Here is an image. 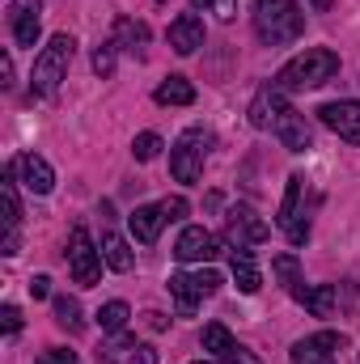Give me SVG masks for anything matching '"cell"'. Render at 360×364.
I'll return each instance as SVG.
<instances>
[{
    "label": "cell",
    "instance_id": "obj_1",
    "mask_svg": "<svg viewBox=\"0 0 360 364\" xmlns=\"http://www.w3.org/2000/svg\"><path fill=\"white\" fill-rule=\"evenodd\" d=\"M250 123L263 127V132H271L288 153H305V149L314 144L305 114H301L297 106H288V93H280L275 85L255 93V102H250Z\"/></svg>",
    "mask_w": 360,
    "mask_h": 364
},
{
    "label": "cell",
    "instance_id": "obj_2",
    "mask_svg": "<svg viewBox=\"0 0 360 364\" xmlns=\"http://www.w3.org/2000/svg\"><path fill=\"white\" fill-rule=\"evenodd\" d=\"M335 73H339V55H335V51H327V47H305L301 55H292V60L275 73L271 85L280 93H297V90L327 85Z\"/></svg>",
    "mask_w": 360,
    "mask_h": 364
},
{
    "label": "cell",
    "instance_id": "obj_3",
    "mask_svg": "<svg viewBox=\"0 0 360 364\" xmlns=\"http://www.w3.org/2000/svg\"><path fill=\"white\" fill-rule=\"evenodd\" d=\"M301 30H305V13L297 0H255V34L268 47L297 43Z\"/></svg>",
    "mask_w": 360,
    "mask_h": 364
},
{
    "label": "cell",
    "instance_id": "obj_4",
    "mask_svg": "<svg viewBox=\"0 0 360 364\" xmlns=\"http://www.w3.org/2000/svg\"><path fill=\"white\" fill-rule=\"evenodd\" d=\"M73 51H77V38L73 34H55L38 55H34V73H30V93L38 97H51L60 90V81L68 77V64H73Z\"/></svg>",
    "mask_w": 360,
    "mask_h": 364
},
{
    "label": "cell",
    "instance_id": "obj_5",
    "mask_svg": "<svg viewBox=\"0 0 360 364\" xmlns=\"http://www.w3.org/2000/svg\"><path fill=\"white\" fill-rule=\"evenodd\" d=\"M208 144H212V132L208 127H186L179 140H174V149H170V174L179 182H199L203 174V161H208Z\"/></svg>",
    "mask_w": 360,
    "mask_h": 364
},
{
    "label": "cell",
    "instance_id": "obj_6",
    "mask_svg": "<svg viewBox=\"0 0 360 364\" xmlns=\"http://www.w3.org/2000/svg\"><path fill=\"white\" fill-rule=\"evenodd\" d=\"M221 284H225V279L212 272V267H199V272H174L166 288H170V296H174L179 314H182V318H191V314H195V305H199L203 296H212Z\"/></svg>",
    "mask_w": 360,
    "mask_h": 364
},
{
    "label": "cell",
    "instance_id": "obj_7",
    "mask_svg": "<svg viewBox=\"0 0 360 364\" xmlns=\"http://www.w3.org/2000/svg\"><path fill=\"white\" fill-rule=\"evenodd\" d=\"M102 250L93 246L90 229L85 225H73V233H68V272L73 279L81 284V288H93L97 279H102Z\"/></svg>",
    "mask_w": 360,
    "mask_h": 364
},
{
    "label": "cell",
    "instance_id": "obj_8",
    "mask_svg": "<svg viewBox=\"0 0 360 364\" xmlns=\"http://www.w3.org/2000/svg\"><path fill=\"white\" fill-rule=\"evenodd\" d=\"M301 199H305V178L292 174L288 186H284L280 212H275V225L284 229V237H288L292 246H305V242H309V220H305V212H301Z\"/></svg>",
    "mask_w": 360,
    "mask_h": 364
},
{
    "label": "cell",
    "instance_id": "obj_9",
    "mask_svg": "<svg viewBox=\"0 0 360 364\" xmlns=\"http://www.w3.org/2000/svg\"><path fill=\"white\" fill-rule=\"evenodd\" d=\"M268 220L250 208V203H238V208H229V216H225V237L233 242V246H259V242H268Z\"/></svg>",
    "mask_w": 360,
    "mask_h": 364
},
{
    "label": "cell",
    "instance_id": "obj_10",
    "mask_svg": "<svg viewBox=\"0 0 360 364\" xmlns=\"http://www.w3.org/2000/svg\"><path fill=\"white\" fill-rule=\"evenodd\" d=\"M216 255H225V242H221L216 233H208L203 225L182 229L179 246H174V259H179V263H212Z\"/></svg>",
    "mask_w": 360,
    "mask_h": 364
},
{
    "label": "cell",
    "instance_id": "obj_11",
    "mask_svg": "<svg viewBox=\"0 0 360 364\" xmlns=\"http://www.w3.org/2000/svg\"><path fill=\"white\" fill-rule=\"evenodd\" d=\"M339 348H344V335L318 331L309 339H297L288 356H292V364H339Z\"/></svg>",
    "mask_w": 360,
    "mask_h": 364
},
{
    "label": "cell",
    "instance_id": "obj_12",
    "mask_svg": "<svg viewBox=\"0 0 360 364\" xmlns=\"http://www.w3.org/2000/svg\"><path fill=\"white\" fill-rule=\"evenodd\" d=\"M0 199H4V255H17L21 246V203H17V166L4 170L0 182Z\"/></svg>",
    "mask_w": 360,
    "mask_h": 364
},
{
    "label": "cell",
    "instance_id": "obj_13",
    "mask_svg": "<svg viewBox=\"0 0 360 364\" xmlns=\"http://www.w3.org/2000/svg\"><path fill=\"white\" fill-rule=\"evenodd\" d=\"M318 119H322V127H331L339 140H348V144H360V102H327L322 110H318Z\"/></svg>",
    "mask_w": 360,
    "mask_h": 364
},
{
    "label": "cell",
    "instance_id": "obj_14",
    "mask_svg": "<svg viewBox=\"0 0 360 364\" xmlns=\"http://www.w3.org/2000/svg\"><path fill=\"white\" fill-rule=\"evenodd\" d=\"M38 21H43V0H9V30L17 47L38 43Z\"/></svg>",
    "mask_w": 360,
    "mask_h": 364
},
{
    "label": "cell",
    "instance_id": "obj_15",
    "mask_svg": "<svg viewBox=\"0 0 360 364\" xmlns=\"http://www.w3.org/2000/svg\"><path fill=\"white\" fill-rule=\"evenodd\" d=\"M203 352H212L216 360H225V364H259V356H250V348H242L221 322L203 326Z\"/></svg>",
    "mask_w": 360,
    "mask_h": 364
},
{
    "label": "cell",
    "instance_id": "obj_16",
    "mask_svg": "<svg viewBox=\"0 0 360 364\" xmlns=\"http://www.w3.org/2000/svg\"><path fill=\"white\" fill-rule=\"evenodd\" d=\"M97 364H157V352L149 343H136L132 335H115L97 348Z\"/></svg>",
    "mask_w": 360,
    "mask_h": 364
},
{
    "label": "cell",
    "instance_id": "obj_17",
    "mask_svg": "<svg viewBox=\"0 0 360 364\" xmlns=\"http://www.w3.org/2000/svg\"><path fill=\"white\" fill-rule=\"evenodd\" d=\"M13 166H17V178H21L26 191H34V195H51V186H55V170H51L38 153H21Z\"/></svg>",
    "mask_w": 360,
    "mask_h": 364
},
{
    "label": "cell",
    "instance_id": "obj_18",
    "mask_svg": "<svg viewBox=\"0 0 360 364\" xmlns=\"http://www.w3.org/2000/svg\"><path fill=\"white\" fill-rule=\"evenodd\" d=\"M127 225H132V237L140 242V246H153L157 237H162V229L170 225L166 220V212H162V203H140L132 216H127Z\"/></svg>",
    "mask_w": 360,
    "mask_h": 364
},
{
    "label": "cell",
    "instance_id": "obj_19",
    "mask_svg": "<svg viewBox=\"0 0 360 364\" xmlns=\"http://www.w3.org/2000/svg\"><path fill=\"white\" fill-rule=\"evenodd\" d=\"M170 47L179 51V55H195L199 47H203V21L195 17V13H182L170 21Z\"/></svg>",
    "mask_w": 360,
    "mask_h": 364
},
{
    "label": "cell",
    "instance_id": "obj_20",
    "mask_svg": "<svg viewBox=\"0 0 360 364\" xmlns=\"http://www.w3.org/2000/svg\"><path fill=\"white\" fill-rule=\"evenodd\" d=\"M229 267H233V284H238V292H246V296H255L259 292V263H255V255L246 250V246H238L233 255H229Z\"/></svg>",
    "mask_w": 360,
    "mask_h": 364
},
{
    "label": "cell",
    "instance_id": "obj_21",
    "mask_svg": "<svg viewBox=\"0 0 360 364\" xmlns=\"http://www.w3.org/2000/svg\"><path fill=\"white\" fill-rule=\"evenodd\" d=\"M110 43L123 47V51H132V55H144V47H149V26H144V21H132V17H119Z\"/></svg>",
    "mask_w": 360,
    "mask_h": 364
},
{
    "label": "cell",
    "instance_id": "obj_22",
    "mask_svg": "<svg viewBox=\"0 0 360 364\" xmlns=\"http://www.w3.org/2000/svg\"><path fill=\"white\" fill-rule=\"evenodd\" d=\"M271 272H275V279L284 284V292H288L292 301H305L309 284L301 279V267H297V259H292V255H275V259H271Z\"/></svg>",
    "mask_w": 360,
    "mask_h": 364
},
{
    "label": "cell",
    "instance_id": "obj_23",
    "mask_svg": "<svg viewBox=\"0 0 360 364\" xmlns=\"http://www.w3.org/2000/svg\"><path fill=\"white\" fill-rule=\"evenodd\" d=\"M153 97H157L162 106H191V102H195V85H191L186 77H166Z\"/></svg>",
    "mask_w": 360,
    "mask_h": 364
},
{
    "label": "cell",
    "instance_id": "obj_24",
    "mask_svg": "<svg viewBox=\"0 0 360 364\" xmlns=\"http://www.w3.org/2000/svg\"><path fill=\"white\" fill-rule=\"evenodd\" d=\"M102 259H106V267L110 272H132V250H127V242L119 237V233H102Z\"/></svg>",
    "mask_w": 360,
    "mask_h": 364
},
{
    "label": "cell",
    "instance_id": "obj_25",
    "mask_svg": "<svg viewBox=\"0 0 360 364\" xmlns=\"http://www.w3.org/2000/svg\"><path fill=\"white\" fill-rule=\"evenodd\" d=\"M335 301H339V288H335V284H318V288H309V292H305V301H301V305H305L314 318H331Z\"/></svg>",
    "mask_w": 360,
    "mask_h": 364
},
{
    "label": "cell",
    "instance_id": "obj_26",
    "mask_svg": "<svg viewBox=\"0 0 360 364\" xmlns=\"http://www.w3.org/2000/svg\"><path fill=\"white\" fill-rule=\"evenodd\" d=\"M127 318H132V309H127L123 301H106V305L97 309V326H102L106 335H123Z\"/></svg>",
    "mask_w": 360,
    "mask_h": 364
},
{
    "label": "cell",
    "instance_id": "obj_27",
    "mask_svg": "<svg viewBox=\"0 0 360 364\" xmlns=\"http://www.w3.org/2000/svg\"><path fill=\"white\" fill-rule=\"evenodd\" d=\"M51 309H55V322H60L64 331H81V326H85V318H81V301H77V296H55Z\"/></svg>",
    "mask_w": 360,
    "mask_h": 364
},
{
    "label": "cell",
    "instance_id": "obj_28",
    "mask_svg": "<svg viewBox=\"0 0 360 364\" xmlns=\"http://www.w3.org/2000/svg\"><path fill=\"white\" fill-rule=\"evenodd\" d=\"M132 153H136V161H153V157L162 153V136H157V132H140V136L132 140Z\"/></svg>",
    "mask_w": 360,
    "mask_h": 364
},
{
    "label": "cell",
    "instance_id": "obj_29",
    "mask_svg": "<svg viewBox=\"0 0 360 364\" xmlns=\"http://www.w3.org/2000/svg\"><path fill=\"white\" fill-rule=\"evenodd\" d=\"M93 73H97V77H110V73H115V43H97V51H93Z\"/></svg>",
    "mask_w": 360,
    "mask_h": 364
},
{
    "label": "cell",
    "instance_id": "obj_30",
    "mask_svg": "<svg viewBox=\"0 0 360 364\" xmlns=\"http://www.w3.org/2000/svg\"><path fill=\"white\" fill-rule=\"evenodd\" d=\"M0 326H4V335H17L21 331V309L17 305H4L0 309Z\"/></svg>",
    "mask_w": 360,
    "mask_h": 364
},
{
    "label": "cell",
    "instance_id": "obj_31",
    "mask_svg": "<svg viewBox=\"0 0 360 364\" xmlns=\"http://www.w3.org/2000/svg\"><path fill=\"white\" fill-rule=\"evenodd\" d=\"M34 364H77V352H68V348H51V352H43Z\"/></svg>",
    "mask_w": 360,
    "mask_h": 364
},
{
    "label": "cell",
    "instance_id": "obj_32",
    "mask_svg": "<svg viewBox=\"0 0 360 364\" xmlns=\"http://www.w3.org/2000/svg\"><path fill=\"white\" fill-rule=\"evenodd\" d=\"M162 212H166V220H182V216H186V199H182V195L162 199Z\"/></svg>",
    "mask_w": 360,
    "mask_h": 364
},
{
    "label": "cell",
    "instance_id": "obj_33",
    "mask_svg": "<svg viewBox=\"0 0 360 364\" xmlns=\"http://www.w3.org/2000/svg\"><path fill=\"white\" fill-rule=\"evenodd\" d=\"M212 13H216L221 21H233V17H238V0H212Z\"/></svg>",
    "mask_w": 360,
    "mask_h": 364
},
{
    "label": "cell",
    "instance_id": "obj_34",
    "mask_svg": "<svg viewBox=\"0 0 360 364\" xmlns=\"http://www.w3.org/2000/svg\"><path fill=\"white\" fill-rule=\"evenodd\" d=\"M30 296H34V301L51 296V279H47V275H34V279H30Z\"/></svg>",
    "mask_w": 360,
    "mask_h": 364
},
{
    "label": "cell",
    "instance_id": "obj_35",
    "mask_svg": "<svg viewBox=\"0 0 360 364\" xmlns=\"http://www.w3.org/2000/svg\"><path fill=\"white\" fill-rule=\"evenodd\" d=\"M0 85H4V90L13 85V60H9V51L0 55Z\"/></svg>",
    "mask_w": 360,
    "mask_h": 364
},
{
    "label": "cell",
    "instance_id": "obj_36",
    "mask_svg": "<svg viewBox=\"0 0 360 364\" xmlns=\"http://www.w3.org/2000/svg\"><path fill=\"white\" fill-rule=\"evenodd\" d=\"M309 4H314L318 13H327V9H331V0H309Z\"/></svg>",
    "mask_w": 360,
    "mask_h": 364
},
{
    "label": "cell",
    "instance_id": "obj_37",
    "mask_svg": "<svg viewBox=\"0 0 360 364\" xmlns=\"http://www.w3.org/2000/svg\"><path fill=\"white\" fill-rule=\"evenodd\" d=\"M191 4H212V0H191Z\"/></svg>",
    "mask_w": 360,
    "mask_h": 364
},
{
    "label": "cell",
    "instance_id": "obj_38",
    "mask_svg": "<svg viewBox=\"0 0 360 364\" xmlns=\"http://www.w3.org/2000/svg\"><path fill=\"white\" fill-rule=\"evenodd\" d=\"M195 364H212V360H195Z\"/></svg>",
    "mask_w": 360,
    "mask_h": 364
}]
</instances>
